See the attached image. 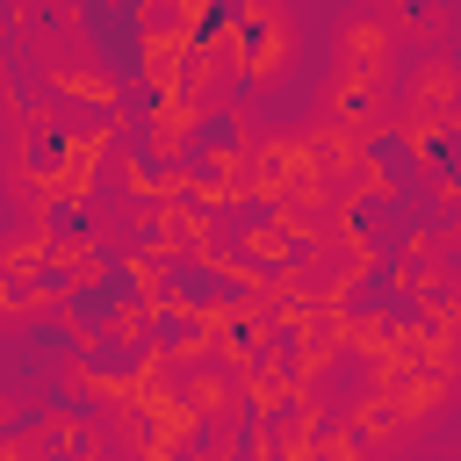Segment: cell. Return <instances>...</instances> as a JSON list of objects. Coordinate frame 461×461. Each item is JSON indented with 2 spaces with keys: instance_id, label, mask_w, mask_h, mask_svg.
<instances>
[{
  "instance_id": "6",
  "label": "cell",
  "mask_w": 461,
  "mask_h": 461,
  "mask_svg": "<svg viewBox=\"0 0 461 461\" xmlns=\"http://www.w3.org/2000/svg\"><path fill=\"white\" fill-rule=\"evenodd\" d=\"M346 447H360L367 461H389V454H403L411 447V432H403V418L375 396V389H360V396H346V411H339V425H331Z\"/></svg>"
},
{
  "instance_id": "2",
  "label": "cell",
  "mask_w": 461,
  "mask_h": 461,
  "mask_svg": "<svg viewBox=\"0 0 461 461\" xmlns=\"http://www.w3.org/2000/svg\"><path fill=\"white\" fill-rule=\"evenodd\" d=\"M223 29H230V65H238V86H245V94L288 86V72H295V58H303V29H295L288 7L252 0V7L223 14Z\"/></svg>"
},
{
  "instance_id": "5",
  "label": "cell",
  "mask_w": 461,
  "mask_h": 461,
  "mask_svg": "<svg viewBox=\"0 0 461 461\" xmlns=\"http://www.w3.org/2000/svg\"><path fill=\"white\" fill-rule=\"evenodd\" d=\"M396 58H403V43H396V29H389L382 7H353V14H339V29H331V65L396 79Z\"/></svg>"
},
{
  "instance_id": "8",
  "label": "cell",
  "mask_w": 461,
  "mask_h": 461,
  "mask_svg": "<svg viewBox=\"0 0 461 461\" xmlns=\"http://www.w3.org/2000/svg\"><path fill=\"white\" fill-rule=\"evenodd\" d=\"M22 425H29V396L22 389H0V439H14Z\"/></svg>"
},
{
  "instance_id": "1",
  "label": "cell",
  "mask_w": 461,
  "mask_h": 461,
  "mask_svg": "<svg viewBox=\"0 0 461 461\" xmlns=\"http://www.w3.org/2000/svg\"><path fill=\"white\" fill-rule=\"evenodd\" d=\"M65 303L72 295L50 274V230L43 223L0 230V331H29V324L58 317Z\"/></svg>"
},
{
  "instance_id": "7",
  "label": "cell",
  "mask_w": 461,
  "mask_h": 461,
  "mask_svg": "<svg viewBox=\"0 0 461 461\" xmlns=\"http://www.w3.org/2000/svg\"><path fill=\"white\" fill-rule=\"evenodd\" d=\"M382 14L396 29V43H425L418 58H447V43L461 36V14L454 7H382Z\"/></svg>"
},
{
  "instance_id": "9",
  "label": "cell",
  "mask_w": 461,
  "mask_h": 461,
  "mask_svg": "<svg viewBox=\"0 0 461 461\" xmlns=\"http://www.w3.org/2000/svg\"><path fill=\"white\" fill-rule=\"evenodd\" d=\"M454 137H461V101H454Z\"/></svg>"
},
{
  "instance_id": "4",
  "label": "cell",
  "mask_w": 461,
  "mask_h": 461,
  "mask_svg": "<svg viewBox=\"0 0 461 461\" xmlns=\"http://www.w3.org/2000/svg\"><path fill=\"white\" fill-rule=\"evenodd\" d=\"M389 108H396V79H382V72H346V65H331V79H324V94H317V122H331V130H346V137H367Z\"/></svg>"
},
{
  "instance_id": "3",
  "label": "cell",
  "mask_w": 461,
  "mask_h": 461,
  "mask_svg": "<svg viewBox=\"0 0 461 461\" xmlns=\"http://www.w3.org/2000/svg\"><path fill=\"white\" fill-rule=\"evenodd\" d=\"M22 454L29 461H108V425H101V411L50 403L43 418L22 425Z\"/></svg>"
}]
</instances>
